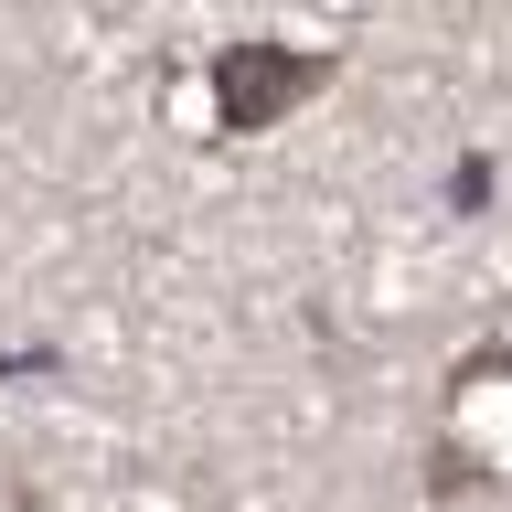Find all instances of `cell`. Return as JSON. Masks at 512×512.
Instances as JSON below:
<instances>
[{
	"label": "cell",
	"mask_w": 512,
	"mask_h": 512,
	"mask_svg": "<svg viewBox=\"0 0 512 512\" xmlns=\"http://www.w3.org/2000/svg\"><path fill=\"white\" fill-rule=\"evenodd\" d=\"M342 64L331 54H288V43H224L214 54V118L224 128H278L288 107H310Z\"/></svg>",
	"instance_id": "cell-1"
}]
</instances>
